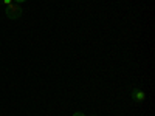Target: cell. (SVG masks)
<instances>
[{
    "instance_id": "6da1fadb",
    "label": "cell",
    "mask_w": 155,
    "mask_h": 116,
    "mask_svg": "<svg viewBox=\"0 0 155 116\" xmlns=\"http://www.w3.org/2000/svg\"><path fill=\"white\" fill-rule=\"evenodd\" d=\"M5 14L8 19H12V20H16L19 19L22 14H23V9L20 5L17 3H11V5H6V9H5Z\"/></svg>"
},
{
    "instance_id": "7a4b0ae2",
    "label": "cell",
    "mask_w": 155,
    "mask_h": 116,
    "mask_svg": "<svg viewBox=\"0 0 155 116\" xmlns=\"http://www.w3.org/2000/svg\"><path fill=\"white\" fill-rule=\"evenodd\" d=\"M132 101L135 102V104H141V102H144L146 101V93H144V90H141L138 87L132 88Z\"/></svg>"
},
{
    "instance_id": "3957f363",
    "label": "cell",
    "mask_w": 155,
    "mask_h": 116,
    "mask_svg": "<svg viewBox=\"0 0 155 116\" xmlns=\"http://www.w3.org/2000/svg\"><path fill=\"white\" fill-rule=\"evenodd\" d=\"M73 116H87V114H84L82 111H74V113H73Z\"/></svg>"
},
{
    "instance_id": "277c9868",
    "label": "cell",
    "mask_w": 155,
    "mask_h": 116,
    "mask_svg": "<svg viewBox=\"0 0 155 116\" xmlns=\"http://www.w3.org/2000/svg\"><path fill=\"white\" fill-rule=\"evenodd\" d=\"M2 3L6 6V5H11V3H12V0H2Z\"/></svg>"
},
{
    "instance_id": "5b68a950",
    "label": "cell",
    "mask_w": 155,
    "mask_h": 116,
    "mask_svg": "<svg viewBox=\"0 0 155 116\" xmlns=\"http://www.w3.org/2000/svg\"><path fill=\"white\" fill-rule=\"evenodd\" d=\"M14 2H16L17 5H20V3H25V2H27V0H14Z\"/></svg>"
},
{
    "instance_id": "8992f818",
    "label": "cell",
    "mask_w": 155,
    "mask_h": 116,
    "mask_svg": "<svg viewBox=\"0 0 155 116\" xmlns=\"http://www.w3.org/2000/svg\"><path fill=\"white\" fill-rule=\"evenodd\" d=\"M93 116H95V114H93Z\"/></svg>"
}]
</instances>
